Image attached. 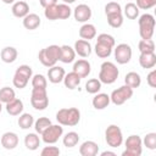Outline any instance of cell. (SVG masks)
<instances>
[{"label":"cell","mask_w":156,"mask_h":156,"mask_svg":"<svg viewBox=\"0 0 156 156\" xmlns=\"http://www.w3.org/2000/svg\"><path fill=\"white\" fill-rule=\"evenodd\" d=\"M56 121L61 126L74 127L80 121V111L77 107H68V108H60L56 112Z\"/></svg>","instance_id":"1"},{"label":"cell","mask_w":156,"mask_h":156,"mask_svg":"<svg viewBox=\"0 0 156 156\" xmlns=\"http://www.w3.org/2000/svg\"><path fill=\"white\" fill-rule=\"evenodd\" d=\"M60 52H61V46L52 44L49 45L48 48L41 49L38 54V58L43 66L52 67L56 65L57 61H60Z\"/></svg>","instance_id":"2"},{"label":"cell","mask_w":156,"mask_h":156,"mask_svg":"<svg viewBox=\"0 0 156 156\" xmlns=\"http://www.w3.org/2000/svg\"><path fill=\"white\" fill-rule=\"evenodd\" d=\"M118 74H119V71L117 66L111 61H105L100 66L99 80L104 84H112L117 80Z\"/></svg>","instance_id":"3"},{"label":"cell","mask_w":156,"mask_h":156,"mask_svg":"<svg viewBox=\"0 0 156 156\" xmlns=\"http://www.w3.org/2000/svg\"><path fill=\"white\" fill-rule=\"evenodd\" d=\"M139 35L141 39H151L155 30V17L150 13H144L138 20Z\"/></svg>","instance_id":"4"},{"label":"cell","mask_w":156,"mask_h":156,"mask_svg":"<svg viewBox=\"0 0 156 156\" xmlns=\"http://www.w3.org/2000/svg\"><path fill=\"white\" fill-rule=\"evenodd\" d=\"M30 104L33 108L38 111H43L49 105V98L46 93V88H33L30 94Z\"/></svg>","instance_id":"5"},{"label":"cell","mask_w":156,"mask_h":156,"mask_svg":"<svg viewBox=\"0 0 156 156\" xmlns=\"http://www.w3.org/2000/svg\"><path fill=\"white\" fill-rule=\"evenodd\" d=\"M126 150L122 152L123 156H140L143 151V140L139 135H129L124 141Z\"/></svg>","instance_id":"6"},{"label":"cell","mask_w":156,"mask_h":156,"mask_svg":"<svg viewBox=\"0 0 156 156\" xmlns=\"http://www.w3.org/2000/svg\"><path fill=\"white\" fill-rule=\"evenodd\" d=\"M105 140L111 147L121 146L123 143V134L121 128L116 124H110L105 130Z\"/></svg>","instance_id":"7"},{"label":"cell","mask_w":156,"mask_h":156,"mask_svg":"<svg viewBox=\"0 0 156 156\" xmlns=\"http://www.w3.org/2000/svg\"><path fill=\"white\" fill-rule=\"evenodd\" d=\"M132 96H133V89H132L130 87H128V85L124 84V85H122V87L115 89V90L111 93L110 100H111L115 105L119 106V105H123V104H124L127 100H129Z\"/></svg>","instance_id":"8"},{"label":"cell","mask_w":156,"mask_h":156,"mask_svg":"<svg viewBox=\"0 0 156 156\" xmlns=\"http://www.w3.org/2000/svg\"><path fill=\"white\" fill-rule=\"evenodd\" d=\"M63 134V127H61V124H51L40 135H41V140L45 144H55Z\"/></svg>","instance_id":"9"},{"label":"cell","mask_w":156,"mask_h":156,"mask_svg":"<svg viewBox=\"0 0 156 156\" xmlns=\"http://www.w3.org/2000/svg\"><path fill=\"white\" fill-rule=\"evenodd\" d=\"M132 48L126 43H121L115 48V60L119 65H126L132 58Z\"/></svg>","instance_id":"10"},{"label":"cell","mask_w":156,"mask_h":156,"mask_svg":"<svg viewBox=\"0 0 156 156\" xmlns=\"http://www.w3.org/2000/svg\"><path fill=\"white\" fill-rule=\"evenodd\" d=\"M73 16H74V20L77 22L85 23L91 17V9L87 4H79L73 10Z\"/></svg>","instance_id":"11"},{"label":"cell","mask_w":156,"mask_h":156,"mask_svg":"<svg viewBox=\"0 0 156 156\" xmlns=\"http://www.w3.org/2000/svg\"><path fill=\"white\" fill-rule=\"evenodd\" d=\"M1 146L6 150H13L18 145V135L15 132H5L1 135Z\"/></svg>","instance_id":"12"},{"label":"cell","mask_w":156,"mask_h":156,"mask_svg":"<svg viewBox=\"0 0 156 156\" xmlns=\"http://www.w3.org/2000/svg\"><path fill=\"white\" fill-rule=\"evenodd\" d=\"M72 71L74 73H77L80 78H85L90 74V71H91V66H90V62L88 60H84V58H80L78 61H76L73 63V68Z\"/></svg>","instance_id":"13"},{"label":"cell","mask_w":156,"mask_h":156,"mask_svg":"<svg viewBox=\"0 0 156 156\" xmlns=\"http://www.w3.org/2000/svg\"><path fill=\"white\" fill-rule=\"evenodd\" d=\"M66 72H65V68L63 67H60V66H52V67H49L48 69V78H49V82L52 83V84H58L63 80V77H65Z\"/></svg>","instance_id":"14"},{"label":"cell","mask_w":156,"mask_h":156,"mask_svg":"<svg viewBox=\"0 0 156 156\" xmlns=\"http://www.w3.org/2000/svg\"><path fill=\"white\" fill-rule=\"evenodd\" d=\"M74 51L76 55L80 56V57H88L91 54V44L89 43V40H84V39H78L74 43Z\"/></svg>","instance_id":"15"},{"label":"cell","mask_w":156,"mask_h":156,"mask_svg":"<svg viewBox=\"0 0 156 156\" xmlns=\"http://www.w3.org/2000/svg\"><path fill=\"white\" fill-rule=\"evenodd\" d=\"M79 154L82 156H96L99 154V145L93 140H87L79 146Z\"/></svg>","instance_id":"16"},{"label":"cell","mask_w":156,"mask_h":156,"mask_svg":"<svg viewBox=\"0 0 156 156\" xmlns=\"http://www.w3.org/2000/svg\"><path fill=\"white\" fill-rule=\"evenodd\" d=\"M6 106V112L10 115V116H20L22 112H23V101L21 99H17L15 98L13 100H11L10 102L5 104Z\"/></svg>","instance_id":"17"},{"label":"cell","mask_w":156,"mask_h":156,"mask_svg":"<svg viewBox=\"0 0 156 156\" xmlns=\"http://www.w3.org/2000/svg\"><path fill=\"white\" fill-rule=\"evenodd\" d=\"M12 15L17 18H23L24 16H27L29 13V5L27 4V1H23V0H20V1H16L13 2L12 5Z\"/></svg>","instance_id":"18"},{"label":"cell","mask_w":156,"mask_h":156,"mask_svg":"<svg viewBox=\"0 0 156 156\" xmlns=\"http://www.w3.org/2000/svg\"><path fill=\"white\" fill-rule=\"evenodd\" d=\"M111 100H110V95L105 94V93H96L95 96L93 98V107L96 110H104L110 105Z\"/></svg>","instance_id":"19"},{"label":"cell","mask_w":156,"mask_h":156,"mask_svg":"<svg viewBox=\"0 0 156 156\" xmlns=\"http://www.w3.org/2000/svg\"><path fill=\"white\" fill-rule=\"evenodd\" d=\"M17 56H18V51L13 46H5L1 50V52H0L1 61L5 62V63H12V62H15L17 60Z\"/></svg>","instance_id":"20"},{"label":"cell","mask_w":156,"mask_h":156,"mask_svg":"<svg viewBox=\"0 0 156 156\" xmlns=\"http://www.w3.org/2000/svg\"><path fill=\"white\" fill-rule=\"evenodd\" d=\"M40 23H41V20L37 13H28L27 16L23 17V27L28 30H34L39 28Z\"/></svg>","instance_id":"21"},{"label":"cell","mask_w":156,"mask_h":156,"mask_svg":"<svg viewBox=\"0 0 156 156\" xmlns=\"http://www.w3.org/2000/svg\"><path fill=\"white\" fill-rule=\"evenodd\" d=\"M139 65L145 69L154 68L155 65H156V55H155V52H143V54H140Z\"/></svg>","instance_id":"22"},{"label":"cell","mask_w":156,"mask_h":156,"mask_svg":"<svg viewBox=\"0 0 156 156\" xmlns=\"http://www.w3.org/2000/svg\"><path fill=\"white\" fill-rule=\"evenodd\" d=\"M80 80H82V78H80L77 73H74V72L72 71V72L65 74L62 82H63V84H65L66 88H68L69 90H73V89H76V88L80 84Z\"/></svg>","instance_id":"23"},{"label":"cell","mask_w":156,"mask_h":156,"mask_svg":"<svg viewBox=\"0 0 156 156\" xmlns=\"http://www.w3.org/2000/svg\"><path fill=\"white\" fill-rule=\"evenodd\" d=\"M79 37L84 40H90L94 39L96 37V28L94 24L91 23H84L80 28H79Z\"/></svg>","instance_id":"24"},{"label":"cell","mask_w":156,"mask_h":156,"mask_svg":"<svg viewBox=\"0 0 156 156\" xmlns=\"http://www.w3.org/2000/svg\"><path fill=\"white\" fill-rule=\"evenodd\" d=\"M76 58V51L69 45H62L60 52V61L63 63H71Z\"/></svg>","instance_id":"25"},{"label":"cell","mask_w":156,"mask_h":156,"mask_svg":"<svg viewBox=\"0 0 156 156\" xmlns=\"http://www.w3.org/2000/svg\"><path fill=\"white\" fill-rule=\"evenodd\" d=\"M24 146L30 151L37 150L40 146V138L38 133H28L24 136Z\"/></svg>","instance_id":"26"},{"label":"cell","mask_w":156,"mask_h":156,"mask_svg":"<svg viewBox=\"0 0 156 156\" xmlns=\"http://www.w3.org/2000/svg\"><path fill=\"white\" fill-rule=\"evenodd\" d=\"M94 50H95V54H96L100 58H106V57H108V56L112 54L113 48L110 46V45H107V44H105V43L96 41Z\"/></svg>","instance_id":"27"},{"label":"cell","mask_w":156,"mask_h":156,"mask_svg":"<svg viewBox=\"0 0 156 156\" xmlns=\"http://www.w3.org/2000/svg\"><path fill=\"white\" fill-rule=\"evenodd\" d=\"M124 83L126 85L130 87L132 89H135V88H139L140 84H141V78H140V74L136 73V72H128L124 77Z\"/></svg>","instance_id":"28"},{"label":"cell","mask_w":156,"mask_h":156,"mask_svg":"<svg viewBox=\"0 0 156 156\" xmlns=\"http://www.w3.org/2000/svg\"><path fill=\"white\" fill-rule=\"evenodd\" d=\"M17 123L21 129H29L34 124V117L30 113H21Z\"/></svg>","instance_id":"29"},{"label":"cell","mask_w":156,"mask_h":156,"mask_svg":"<svg viewBox=\"0 0 156 156\" xmlns=\"http://www.w3.org/2000/svg\"><path fill=\"white\" fill-rule=\"evenodd\" d=\"M79 141V134L77 132H68L65 134L62 143L66 147H74Z\"/></svg>","instance_id":"30"},{"label":"cell","mask_w":156,"mask_h":156,"mask_svg":"<svg viewBox=\"0 0 156 156\" xmlns=\"http://www.w3.org/2000/svg\"><path fill=\"white\" fill-rule=\"evenodd\" d=\"M123 11H124V16L129 20H136L139 17V9L134 2H127Z\"/></svg>","instance_id":"31"},{"label":"cell","mask_w":156,"mask_h":156,"mask_svg":"<svg viewBox=\"0 0 156 156\" xmlns=\"http://www.w3.org/2000/svg\"><path fill=\"white\" fill-rule=\"evenodd\" d=\"M51 119L48 118V117H39L37 121H34V129H35V133L38 134H41L49 126H51Z\"/></svg>","instance_id":"32"},{"label":"cell","mask_w":156,"mask_h":156,"mask_svg":"<svg viewBox=\"0 0 156 156\" xmlns=\"http://www.w3.org/2000/svg\"><path fill=\"white\" fill-rule=\"evenodd\" d=\"M16 98V93L12 88L10 87H4L0 89V101L2 104H7L11 100H13Z\"/></svg>","instance_id":"33"},{"label":"cell","mask_w":156,"mask_h":156,"mask_svg":"<svg viewBox=\"0 0 156 156\" xmlns=\"http://www.w3.org/2000/svg\"><path fill=\"white\" fill-rule=\"evenodd\" d=\"M101 82L99 80V78H91L88 79V82L85 83V91L89 94H96L100 91L101 89Z\"/></svg>","instance_id":"34"},{"label":"cell","mask_w":156,"mask_h":156,"mask_svg":"<svg viewBox=\"0 0 156 156\" xmlns=\"http://www.w3.org/2000/svg\"><path fill=\"white\" fill-rule=\"evenodd\" d=\"M140 54L143 52H155V43L152 39H141L138 44Z\"/></svg>","instance_id":"35"},{"label":"cell","mask_w":156,"mask_h":156,"mask_svg":"<svg viewBox=\"0 0 156 156\" xmlns=\"http://www.w3.org/2000/svg\"><path fill=\"white\" fill-rule=\"evenodd\" d=\"M106 17H107L108 26L112 28H119L123 24V15L122 13H112Z\"/></svg>","instance_id":"36"},{"label":"cell","mask_w":156,"mask_h":156,"mask_svg":"<svg viewBox=\"0 0 156 156\" xmlns=\"http://www.w3.org/2000/svg\"><path fill=\"white\" fill-rule=\"evenodd\" d=\"M57 13H58V20H67L72 15V9L69 7L68 4H58L57 5Z\"/></svg>","instance_id":"37"},{"label":"cell","mask_w":156,"mask_h":156,"mask_svg":"<svg viewBox=\"0 0 156 156\" xmlns=\"http://www.w3.org/2000/svg\"><path fill=\"white\" fill-rule=\"evenodd\" d=\"M112 13H122V7L116 1H110L105 5V15H112Z\"/></svg>","instance_id":"38"},{"label":"cell","mask_w":156,"mask_h":156,"mask_svg":"<svg viewBox=\"0 0 156 156\" xmlns=\"http://www.w3.org/2000/svg\"><path fill=\"white\" fill-rule=\"evenodd\" d=\"M28 82H29L28 78H26V77H23L22 74L15 72L13 78H12V83H13V85H15L16 88H18V89H23V88L27 87Z\"/></svg>","instance_id":"39"},{"label":"cell","mask_w":156,"mask_h":156,"mask_svg":"<svg viewBox=\"0 0 156 156\" xmlns=\"http://www.w3.org/2000/svg\"><path fill=\"white\" fill-rule=\"evenodd\" d=\"M32 85L33 88H46L48 85V79L43 74H34L32 76Z\"/></svg>","instance_id":"40"},{"label":"cell","mask_w":156,"mask_h":156,"mask_svg":"<svg viewBox=\"0 0 156 156\" xmlns=\"http://www.w3.org/2000/svg\"><path fill=\"white\" fill-rule=\"evenodd\" d=\"M44 15L49 21H56L58 20V13H57V4L51 5L44 9Z\"/></svg>","instance_id":"41"},{"label":"cell","mask_w":156,"mask_h":156,"mask_svg":"<svg viewBox=\"0 0 156 156\" xmlns=\"http://www.w3.org/2000/svg\"><path fill=\"white\" fill-rule=\"evenodd\" d=\"M143 144L149 149V150H155L156 149V133H147L144 136Z\"/></svg>","instance_id":"42"},{"label":"cell","mask_w":156,"mask_h":156,"mask_svg":"<svg viewBox=\"0 0 156 156\" xmlns=\"http://www.w3.org/2000/svg\"><path fill=\"white\" fill-rule=\"evenodd\" d=\"M96 41L105 43V44H107V45H110V46H112V48H115V45H116L115 38H113L111 34H107V33H101V34H99Z\"/></svg>","instance_id":"43"},{"label":"cell","mask_w":156,"mask_h":156,"mask_svg":"<svg viewBox=\"0 0 156 156\" xmlns=\"http://www.w3.org/2000/svg\"><path fill=\"white\" fill-rule=\"evenodd\" d=\"M16 73L22 74L23 77H26V78H28V79H29V78H32V76H33L32 67H30V66H28V65H21L20 67H17Z\"/></svg>","instance_id":"44"},{"label":"cell","mask_w":156,"mask_h":156,"mask_svg":"<svg viewBox=\"0 0 156 156\" xmlns=\"http://www.w3.org/2000/svg\"><path fill=\"white\" fill-rule=\"evenodd\" d=\"M41 156H57L60 155V149L57 146H45L41 152H40Z\"/></svg>","instance_id":"45"},{"label":"cell","mask_w":156,"mask_h":156,"mask_svg":"<svg viewBox=\"0 0 156 156\" xmlns=\"http://www.w3.org/2000/svg\"><path fill=\"white\" fill-rule=\"evenodd\" d=\"M138 9L140 10H149L151 7H154L156 5V0H136V4Z\"/></svg>","instance_id":"46"},{"label":"cell","mask_w":156,"mask_h":156,"mask_svg":"<svg viewBox=\"0 0 156 156\" xmlns=\"http://www.w3.org/2000/svg\"><path fill=\"white\" fill-rule=\"evenodd\" d=\"M146 82L151 88H156V69H152L147 77H146Z\"/></svg>","instance_id":"47"},{"label":"cell","mask_w":156,"mask_h":156,"mask_svg":"<svg viewBox=\"0 0 156 156\" xmlns=\"http://www.w3.org/2000/svg\"><path fill=\"white\" fill-rule=\"evenodd\" d=\"M39 4L45 9V7H48V6L56 5V4H57V0H39Z\"/></svg>","instance_id":"48"},{"label":"cell","mask_w":156,"mask_h":156,"mask_svg":"<svg viewBox=\"0 0 156 156\" xmlns=\"http://www.w3.org/2000/svg\"><path fill=\"white\" fill-rule=\"evenodd\" d=\"M106 155L115 156V155H116V152H113V151H102V152H101V156H106Z\"/></svg>","instance_id":"49"},{"label":"cell","mask_w":156,"mask_h":156,"mask_svg":"<svg viewBox=\"0 0 156 156\" xmlns=\"http://www.w3.org/2000/svg\"><path fill=\"white\" fill-rule=\"evenodd\" d=\"M4 4H7V5H10V4H13L15 2V0H1Z\"/></svg>","instance_id":"50"},{"label":"cell","mask_w":156,"mask_h":156,"mask_svg":"<svg viewBox=\"0 0 156 156\" xmlns=\"http://www.w3.org/2000/svg\"><path fill=\"white\" fill-rule=\"evenodd\" d=\"M62 1H63L65 4H68V5H69V4H73L76 0H62Z\"/></svg>","instance_id":"51"},{"label":"cell","mask_w":156,"mask_h":156,"mask_svg":"<svg viewBox=\"0 0 156 156\" xmlns=\"http://www.w3.org/2000/svg\"><path fill=\"white\" fill-rule=\"evenodd\" d=\"M1 111H2V102L0 101V113H1Z\"/></svg>","instance_id":"52"},{"label":"cell","mask_w":156,"mask_h":156,"mask_svg":"<svg viewBox=\"0 0 156 156\" xmlns=\"http://www.w3.org/2000/svg\"><path fill=\"white\" fill-rule=\"evenodd\" d=\"M23 1H27V0H23Z\"/></svg>","instance_id":"53"}]
</instances>
